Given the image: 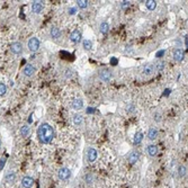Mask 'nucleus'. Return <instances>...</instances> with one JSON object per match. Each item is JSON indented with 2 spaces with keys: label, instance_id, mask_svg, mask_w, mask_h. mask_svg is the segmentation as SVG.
<instances>
[{
  "label": "nucleus",
  "instance_id": "obj_1",
  "mask_svg": "<svg viewBox=\"0 0 188 188\" xmlns=\"http://www.w3.org/2000/svg\"><path fill=\"white\" fill-rule=\"evenodd\" d=\"M54 135H55L54 129H53L50 124H47V123L41 124L39 127L37 129V137H39L41 143L49 144V143H51V141L53 140Z\"/></svg>",
  "mask_w": 188,
  "mask_h": 188
},
{
  "label": "nucleus",
  "instance_id": "obj_2",
  "mask_svg": "<svg viewBox=\"0 0 188 188\" xmlns=\"http://www.w3.org/2000/svg\"><path fill=\"white\" fill-rule=\"evenodd\" d=\"M111 77H113V74H111V71L109 69H101L99 71V78L101 79V81H104V82H108V81H111Z\"/></svg>",
  "mask_w": 188,
  "mask_h": 188
},
{
  "label": "nucleus",
  "instance_id": "obj_3",
  "mask_svg": "<svg viewBox=\"0 0 188 188\" xmlns=\"http://www.w3.org/2000/svg\"><path fill=\"white\" fill-rule=\"evenodd\" d=\"M58 176L61 180H68L70 177H71V170L68 169V168H61L58 172Z\"/></svg>",
  "mask_w": 188,
  "mask_h": 188
},
{
  "label": "nucleus",
  "instance_id": "obj_4",
  "mask_svg": "<svg viewBox=\"0 0 188 188\" xmlns=\"http://www.w3.org/2000/svg\"><path fill=\"white\" fill-rule=\"evenodd\" d=\"M28 47L31 50L32 52H36L39 51V41L36 37H32L29 41H28Z\"/></svg>",
  "mask_w": 188,
  "mask_h": 188
},
{
  "label": "nucleus",
  "instance_id": "obj_5",
  "mask_svg": "<svg viewBox=\"0 0 188 188\" xmlns=\"http://www.w3.org/2000/svg\"><path fill=\"white\" fill-rule=\"evenodd\" d=\"M98 158V153L97 151L94 149V148H89L87 150V159L89 162H94V161L97 160Z\"/></svg>",
  "mask_w": 188,
  "mask_h": 188
},
{
  "label": "nucleus",
  "instance_id": "obj_6",
  "mask_svg": "<svg viewBox=\"0 0 188 188\" xmlns=\"http://www.w3.org/2000/svg\"><path fill=\"white\" fill-rule=\"evenodd\" d=\"M43 8H44V6H43L42 1H34L33 5H32V10L35 14H39L43 10Z\"/></svg>",
  "mask_w": 188,
  "mask_h": 188
},
{
  "label": "nucleus",
  "instance_id": "obj_7",
  "mask_svg": "<svg viewBox=\"0 0 188 188\" xmlns=\"http://www.w3.org/2000/svg\"><path fill=\"white\" fill-rule=\"evenodd\" d=\"M10 50L11 52L15 53V54H21L23 52V45L19 42H15L10 45Z\"/></svg>",
  "mask_w": 188,
  "mask_h": 188
},
{
  "label": "nucleus",
  "instance_id": "obj_8",
  "mask_svg": "<svg viewBox=\"0 0 188 188\" xmlns=\"http://www.w3.org/2000/svg\"><path fill=\"white\" fill-rule=\"evenodd\" d=\"M33 184H34V179L32 177L26 176V177H24L21 179V186L24 188H31L33 186Z\"/></svg>",
  "mask_w": 188,
  "mask_h": 188
},
{
  "label": "nucleus",
  "instance_id": "obj_9",
  "mask_svg": "<svg viewBox=\"0 0 188 188\" xmlns=\"http://www.w3.org/2000/svg\"><path fill=\"white\" fill-rule=\"evenodd\" d=\"M139 158H140V154L139 152H136V151H133L131 152L127 158V160H129V164H135L137 161H139Z\"/></svg>",
  "mask_w": 188,
  "mask_h": 188
},
{
  "label": "nucleus",
  "instance_id": "obj_10",
  "mask_svg": "<svg viewBox=\"0 0 188 188\" xmlns=\"http://www.w3.org/2000/svg\"><path fill=\"white\" fill-rule=\"evenodd\" d=\"M70 39L73 43H79L81 41V33L79 31H73L70 34Z\"/></svg>",
  "mask_w": 188,
  "mask_h": 188
},
{
  "label": "nucleus",
  "instance_id": "obj_11",
  "mask_svg": "<svg viewBox=\"0 0 188 188\" xmlns=\"http://www.w3.org/2000/svg\"><path fill=\"white\" fill-rule=\"evenodd\" d=\"M35 71H36V70H35L34 66H32V64H27V66L24 68V71H23V72H24V74L26 77H31V76H33L35 73Z\"/></svg>",
  "mask_w": 188,
  "mask_h": 188
},
{
  "label": "nucleus",
  "instance_id": "obj_12",
  "mask_svg": "<svg viewBox=\"0 0 188 188\" xmlns=\"http://www.w3.org/2000/svg\"><path fill=\"white\" fill-rule=\"evenodd\" d=\"M184 56H185V52L180 49L176 50L174 52V59L176 60V61H178V62L182 61V60H184Z\"/></svg>",
  "mask_w": 188,
  "mask_h": 188
},
{
  "label": "nucleus",
  "instance_id": "obj_13",
  "mask_svg": "<svg viewBox=\"0 0 188 188\" xmlns=\"http://www.w3.org/2000/svg\"><path fill=\"white\" fill-rule=\"evenodd\" d=\"M71 105H72L73 109H76V111H80L81 108L84 107V101H82V99H74Z\"/></svg>",
  "mask_w": 188,
  "mask_h": 188
},
{
  "label": "nucleus",
  "instance_id": "obj_14",
  "mask_svg": "<svg viewBox=\"0 0 188 188\" xmlns=\"http://www.w3.org/2000/svg\"><path fill=\"white\" fill-rule=\"evenodd\" d=\"M146 151H148V154H149L150 157H154V156H157V153H158V148H157V145L151 144V145L148 146Z\"/></svg>",
  "mask_w": 188,
  "mask_h": 188
},
{
  "label": "nucleus",
  "instance_id": "obj_15",
  "mask_svg": "<svg viewBox=\"0 0 188 188\" xmlns=\"http://www.w3.org/2000/svg\"><path fill=\"white\" fill-rule=\"evenodd\" d=\"M158 136V130L156 127H152V129L149 130V132H148V137L149 140H156Z\"/></svg>",
  "mask_w": 188,
  "mask_h": 188
},
{
  "label": "nucleus",
  "instance_id": "obj_16",
  "mask_svg": "<svg viewBox=\"0 0 188 188\" xmlns=\"http://www.w3.org/2000/svg\"><path fill=\"white\" fill-rule=\"evenodd\" d=\"M154 71V68L152 64H146L145 66H144V69H143V73L145 74V76H151L152 73H153Z\"/></svg>",
  "mask_w": 188,
  "mask_h": 188
},
{
  "label": "nucleus",
  "instance_id": "obj_17",
  "mask_svg": "<svg viewBox=\"0 0 188 188\" xmlns=\"http://www.w3.org/2000/svg\"><path fill=\"white\" fill-rule=\"evenodd\" d=\"M145 6L149 10H154L157 8V1L156 0H148V1H145Z\"/></svg>",
  "mask_w": 188,
  "mask_h": 188
},
{
  "label": "nucleus",
  "instance_id": "obj_18",
  "mask_svg": "<svg viewBox=\"0 0 188 188\" xmlns=\"http://www.w3.org/2000/svg\"><path fill=\"white\" fill-rule=\"evenodd\" d=\"M142 140H143V134L141 132H137L135 133V135L133 137V143L134 144H140V143L142 142Z\"/></svg>",
  "mask_w": 188,
  "mask_h": 188
},
{
  "label": "nucleus",
  "instance_id": "obj_19",
  "mask_svg": "<svg viewBox=\"0 0 188 188\" xmlns=\"http://www.w3.org/2000/svg\"><path fill=\"white\" fill-rule=\"evenodd\" d=\"M29 131H31V129H29V126L27 125V124H24V125L21 127V136H24V137H26V136L29 134Z\"/></svg>",
  "mask_w": 188,
  "mask_h": 188
},
{
  "label": "nucleus",
  "instance_id": "obj_20",
  "mask_svg": "<svg viewBox=\"0 0 188 188\" xmlns=\"http://www.w3.org/2000/svg\"><path fill=\"white\" fill-rule=\"evenodd\" d=\"M15 179H16V175H15V172H8V174L6 175V177H5V180L7 181L8 184L14 182Z\"/></svg>",
  "mask_w": 188,
  "mask_h": 188
},
{
  "label": "nucleus",
  "instance_id": "obj_21",
  "mask_svg": "<svg viewBox=\"0 0 188 188\" xmlns=\"http://www.w3.org/2000/svg\"><path fill=\"white\" fill-rule=\"evenodd\" d=\"M82 122H84V116L81 115V114H76V115L73 116V123L76 125H80Z\"/></svg>",
  "mask_w": 188,
  "mask_h": 188
},
{
  "label": "nucleus",
  "instance_id": "obj_22",
  "mask_svg": "<svg viewBox=\"0 0 188 188\" xmlns=\"http://www.w3.org/2000/svg\"><path fill=\"white\" fill-rule=\"evenodd\" d=\"M51 36L53 39H59L61 36V32L58 27H52L51 28Z\"/></svg>",
  "mask_w": 188,
  "mask_h": 188
},
{
  "label": "nucleus",
  "instance_id": "obj_23",
  "mask_svg": "<svg viewBox=\"0 0 188 188\" xmlns=\"http://www.w3.org/2000/svg\"><path fill=\"white\" fill-rule=\"evenodd\" d=\"M99 29H100V32L103 33V34H107L108 31H109V25H108V23H106V21L101 23Z\"/></svg>",
  "mask_w": 188,
  "mask_h": 188
},
{
  "label": "nucleus",
  "instance_id": "obj_24",
  "mask_svg": "<svg viewBox=\"0 0 188 188\" xmlns=\"http://www.w3.org/2000/svg\"><path fill=\"white\" fill-rule=\"evenodd\" d=\"M178 174H179V177H185L186 174H187V168H186V166H179V168H178Z\"/></svg>",
  "mask_w": 188,
  "mask_h": 188
},
{
  "label": "nucleus",
  "instance_id": "obj_25",
  "mask_svg": "<svg viewBox=\"0 0 188 188\" xmlns=\"http://www.w3.org/2000/svg\"><path fill=\"white\" fill-rule=\"evenodd\" d=\"M82 45H84L85 50H90L91 47H92V43H91V41H89V39H85L84 42H82Z\"/></svg>",
  "mask_w": 188,
  "mask_h": 188
},
{
  "label": "nucleus",
  "instance_id": "obj_26",
  "mask_svg": "<svg viewBox=\"0 0 188 188\" xmlns=\"http://www.w3.org/2000/svg\"><path fill=\"white\" fill-rule=\"evenodd\" d=\"M78 6H79L80 8H82V9H84V8H87L88 7V1L87 0H79V1H78Z\"/></svg>",
  "mask_w": 188,
  "mask_h": 188
},
{
  "label": "nucleus",
  "instance_id": "obj_27",
  "mask_svg": "<svg viewBox=\"0 0 188 188\" xmlns=\"http://www.w3.org/2000/svg\"><path fill=\"white\" fill-rule=\"evenodd\" d=\"M6 92H7V87L4 84H0V97L6 95Z\"/></svg>",
  "mask_w": 188,
  "mask_h": 188
},
{
  "label": "nucleus",
  "instance_id": "obj_28",
  "mask_svg": "<svg viewBox=\"0 0 188 188\" xmlns=\"http://www.w3.org/2000/svg\"><path fill=\"white\" fill-rule=\"evenodd\" d=\"M6 160H7V158H1V159H0V170L4 169L5 164H6Z\"/></svg>",
  "mask_w": 188,
  "mask_h": 188
},
{
  "label": "nucleus",
  "instance_id": "obj_29",
  "mask_svg": "<svg viewBox=\"0 0 188 188\" xmlns=\"http://www.w3.org/2000/svg\"><path fill=\"white\" fill-rule=\"evenodd\" d=\"M129 6H130V1H122V2H121V7H122L123 9L127 8Z\"/></svg>",
  "mask_w": 188,
  "mask_h": 188
},
{
  "label": "nucleus",
  "instance_id": "obj_30",
  "mask_svg": "<svg viewBox=\"0 0 188 188\" xmlns=\"http://www.w3.org/2000/svg\"><path fill=\"white\" fill-rule=\"evenodd\" d=\"M74 13H76V9H74V8H70V14L73 15Z\"/></svg>",
  "mask_w": 188,
  "mask_h": 188
},
{
  "label": "nucleus",
  "instance_id": "obj_31",
  "mask_svg": "<svg viewBox=\"0 0 188 188\" xmlns=\"http://www.w3.org/2000/svg\"><path fill=\"white\" fill-rule=\"evenodd\" d=\"M164 51H160V52H158V53H157V56L159 58V56H161L162 54H164Z\"/></svg>",
  "mask_w": 188,
  "mask_h": 188
},
{
  "label": "nucleus",
  "instance_id": "obj_32",
  "mask_svg": "<svg viewBox=\"0 0 188 188\" xmlns=\"http://www.w3.org/2000/svg\"><path fill=\"white\" fill-rule=\"evenodd\" d=\"M185 44H186V47L188 45V42H187V35H186V37H185Z\"/></svg>",
  "mask_w": 188,
  "mask_h": 188
},
{
  "label": "nucleus",
  "instance_id": "obj_33",
  "mask_svg": "<svg viewBox=\"0 0 188 188\" xmlns=\"http://www.w3.org/2000/svg\"><path fill=\"white\" fill-rule=\"evenodd\" d=\"M111 63H117V60H114V59H113V60H111Z\"/></svg>",
  "mask_w": 188,
  "mask_h": 188
},
{
  "label": "nucleus",
  "instance_id": "obj_34",
  "mask_svg": "<svg viewBox=\"0 0 188 188\" xmlns=\"http://www.w3.org/2000/svg\"><path fill=\"white\" fill-rule=\"evenodd\" d=\"M0 146H1V140H0Z\"/></svg>",
  "mask_w": 188,
  "mask_h": 188
}]
</instances>
